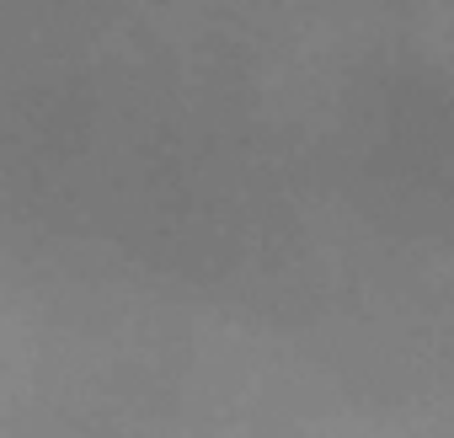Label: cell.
I'll list each match as a JSON object with an SVG mask.
<instances>
[{"label":"cell","mask_w":454,"mask_h":438,"mask_svg":"<svg viewBox=\"0 0 454 438\" xmlns=\"http://www.w3.org/2000/svg\"><path fill=\"white\" fill-rule=\"evenodd\" d=\"M449 6H454V0H449Z\"/></svg>","instance_id":"6da1fadb"}]
</instances>
